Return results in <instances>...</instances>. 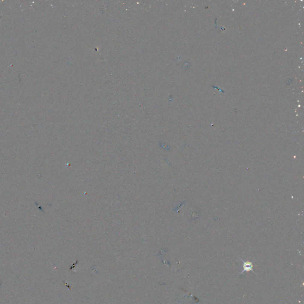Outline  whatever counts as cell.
<instances>
[{"label": "cell", "mask_w": 304, "mask_h": 304, "mask_svg": "<svg viewBox=\"0 0 304 304\" xmlns=\"http://www.w3.org/2000/svg\"><path fill=\"white\" fill-rule=\"evenodd\" d=\"M243 262V263H244V269H243V271L241 273V274H242V273H244V271H250V270H253V262Z\"/></svg>", "instance_id": "obj_1"}]
</instances>
